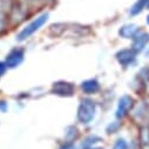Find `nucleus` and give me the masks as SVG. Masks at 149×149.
<instances>
[{
    "instance_id": "1",
    "label": "nucleus",
    "mask_w": 149,
    "mask_h": 149,
    "mask_svg": "<svg viewBox=\"0 0 149 149\" xmlns=\"http://www.w3.org/2000/svg\"><path fill=\"white\" fill-rule=\"evenodd\" d=\"M95 102L91 99L81 100L78 109V119L81 123H89L95 116Z\"/></svg>"
},
{
    "instance_id": "2",
    "label": "nucleus",
    "mask_w": 149,
    "mask_h": 149,
    "mask_svg": "<svg viewBox=\"0 0 149 149\" xmlns=\"http://www.w3.org/2000/svg\"><path fill=\"white\" fill-rule=\"evenodd\" d=\"M47 19H48V13H44V14H41L40 17L36 18V19H34L29 25H27V26L18 34L17 40H18V41H24V40L28 39L29 36L33 35L41 26L45 25V22L47 21Z\"/></svg>"
},
{
    "instance_id": "3",
    "label": "nucleus",
    "mask_w": 149,
    "mask_h": 149,
    "mask_svg": "<svg viewBox=\"0 0 149 149\" xmlns=\"http://www.w3.org/2000/svg\"><path fill=\"white\" fill-rule=\"evenodd\" d=\"M74 89L75 88H74V86L72 84L65 82V81H59L53 85L52 92L60 96H72L74 94Z\"/></svg>"
},
{
    "instance_id": "4",
    "label": "nucleus",
    "mask_w": 149,
    "mask_h": 149,
    "mask_svg": "<svg viewBox=\"0 0 149 149\" xmlns=\"http://www.w3.org/2000/svg\"><path fill=\"white\" fill-rule=\"evenodd\" d=\"M24 60V49L14 48L6 56V66L10 68H14L19 66Z\"/></svg>"
},
{
    "instance_id": "5",
    "label": "nucleus",
    "mask_w": 149,
    "mask_h": 149,
    "mask_svg": "<svg viewBox=\"0 0 149 149\" xmlns=\"http://www.w3.org/2000/svg\"><path fill=\"white\" fill-rule=\"evenodd\" d=\"M133 106V100L130 96H122L119 100V104H118V109H116V118L118 119H122L123 116H126L128 114V111L130 110Z\"/></svg>"
},
{
    "instance_id": "6",
    "label": "nucleus",
    "mask_w": 149,
    "mask_h": 149,
    "mask_svg": "<svg viewBox=\"0 0 149 149\" xmlns=\"http://www.w3.org/2000/svg\"><path fill=\"white\" fill-rule=\"evenodd\" d=\"M135 56H136V52L134 49H122L116 54V59L122 66L132 65L135 60Z\"/></svg>"
},
{
    "instance_id": "7",
    "label": "nucleus",
    "mask_w": 149,
    "mask_h": 149,
    "mask_svg": "<svg viewBox=\"0 0 149 149\" xmlns=\"http://www.w3.org/2000/svg\"><path fill=\"white\" fill-rule=\"evenodd\" d=\"M149 42V34L142 33V34H136L134 36V44H133V49L135 52L142 51L146 45Z\"/></svg>"
},
{
    "instance_id": "8",
    "label": "nucleus",
    "mask_w": 149,
    "mask_h": 149,
    "mask_svg": "<svg viewBox=\"0 0 149 149\" xmlns=\"http://www.w3.org/2000/svg\"><path fill=\"white\" fill-rule=\"evenodd\" d=\"M119 33H120V35L122 36V38H126V39L133 38V39H134V36L139 33V28H137L134 24H129V25L122 26Z\"/></svg>"
},
{
    "instance_id": "9",
    "label": "nucleus",
    "mask_w": 149,
    "mask_h": 149,
    "mask_svg": "<svg viewBox=\"0 0 149 149\" xmlns=\"http://www.w3.org/2000/svg\"><path fill=\"white\" fill-rule=\"evenodd\" d=\"M81 88H82L84 92H86L88 94H93V93H96L100 89V85L96 80H87V81L82 82Z\"/></svg>"
},
{
    "instance_id": "10",
    "label": "nucleus",
    "mask_w": 149,
    "mask_h": 149,
    "mask_svg": "<svg viewBox=\"0 0 149 149\" xmlns=\"http://www.w3.org/2000/svg\"><path fill=\"white\" fill-rule=\"evenodd\" d=\"M148 4H149V0H139V1H136V3L134 4V6L132 7L130 14H132V15L139 14V13L144 8V6L148 5Z\"/></svg>"
},
{
    "instance_id": "11",
    "label": "nucleus",
    "mask_w": 149,
    "mask_h": 149,
    "mask_svg": "<svg viewBox=\"0 0 149 149\" xmlns=\"http://www.w3.org/2000/svg\"><path fill=\"white\" fill-rule=\"evenodd\" d=\"M113 149H127V143L123 140H118V142L114 144Z\"/></svg>"
},
{
    "instance_id": "12",
    "label": "nucleus",
    "mask_w": 149,
    "mask_h": 149,
    "mask_svg": "<svg viewBox=\"0 0 149 149\" xmlns=\"http://www.w3.org/2000/svg\"><path fill=\"white\" fill-rule=\"evenodd\" d=\"M6 63H4V62H0V77L3 75V74L5 73V70H6Z\"/></svg>"
},
{
    "instance_id": "13",
    "label": "nucleus",
    "mask_w": 149,
    "mask_h": 149,
    "mask_svg": "<svg viewBox=\"0 0 149 149\" xmlns=\"http://www.w3.org/2000/svg\"><path fill=\"white\" fill-rule=\"evenodd\" d=\"M60 149H74V148H73L72 144H65V146H62Z\"/></svg>"
},
{
    "instance_id": "14",
    "label": "nucleus",
    "mask_w": 149,
    "mask_h": 149,
    "mask_svg": "<svg viewBox=\"0 0 149 149\" xmlns=\"http://www.w3.org/2000/svg\"><path fill=\"white\" fill-rule=\"evenodd\" d=\"M0 109H1L3 111L6 110V103L5 102H0Z\"/></svg>"
},
{
    "instance_id": "15",
    "label": "nucleus",
    "mask_w": 149,
    "mask_h": 149,
    "mask_svg": "<svg viewBox=\"0 0 149 149\" xmlns=\"http://www.w3.org/2000/svg\"><path fill=\"white\" fill-rule=\"evenodd\" d=\"M147 22H148V25H149V15H148V18H147Z\"/></svg>"
},
{
    "instance_id": "16",
    "label": "nucleus",
    "mask_w": 149,
    "mask_h": 149,
    "mask_svg": "<svg viewBox=\"0 0 149 149\" xmlns=\"http://www.w3.org/2000/svg\"><path fill=\"white\" fill-rule=\"evenodd\" d=\"M148 7H149V4H148Z\"/></svg>"
}]
</instances>
